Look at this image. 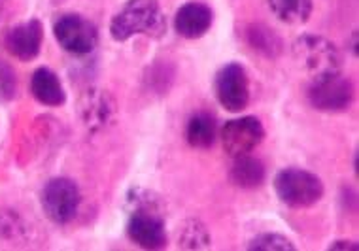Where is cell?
Wrapping results in <instances>:
<instances>
[{
	"label": "cell",
	"mask_w": 359,
	"mask_h": 251,
	"mask_svg": "<svg viewBox=\"0 0 359 251\" xmlns=\"http://www.w3.org/2000/svg\"><path fill=\"white\" fill-rule=\"evenodd\" d=\"M127 236L142 250H163L167 245V231L163 219V203L159 196L142 187L127 193Z\"/></svg>",
	"instance_id": "cell-1"
},
{
	"label": "cell",
	"mask_w": 359,
	"mask_h": 251,
	"mask_svg": "<svg viewBox=\"0 0 359 251\" xmlns=\"http://www.w3.org/2000/svg\"><path fill=\"white\" fill-rule=\"evenodd\" d=\"M167 32V18L159 0H127L110 23V36L116 42H127L144 34L161 38Z\"/></svg>",
	"instance_id": "cell-2"
},
{
	"label": "cell",
	"mask_w": 359,
	"mask_h": 251,
	"mask_svg": "<svg viewBox=\"0 0 359 251\" xmlns=\"http://www.w3.org/2000/svg\"><path fill=\"white\" fill-rule=\"evenodd\" d=\"M274 191L285 206L290 208H310L320 203L323 196V182L316 174L290 166L276 174Z\"/></svg>",
	"instance_id": "cell-3"
},
{
	"label": "cell",
	"mask_w": 359,
	"mask_h": 251,
	"mask_svg": "<svg viewBox=\"0 0 359 251\" xmlns=\"http://www.w3.org/2000/svg\"><path fill=\"white\" fill-rule=\"evenodd\" d=\"M53 36L67 53L83 57L99 43V29L80 13H62L53 21Z\"/></svg>",
	"instance_id": "cell-4"
},
{
	"label": "cell",
	"mask_w": 359,
	"mask_h": 251,
	"mask_svg": "<svg viewBox=\"0 0 359 251\" xmlns=\"http://www.w3.org/2000/svg\"><path fill=\"white\" fill-rule=\"evenodd\" d=\"M293 55L314 78L341 72V53L333 42L316 34H304L293 43Z\"/></svg>",
	"instance_id": "cell-5"
},
{
	"label": "cell",
	"mask_w": 359,
	"mask_h": 251,
	"mask_svg": "<svg viewBox=\"0 0 359 251\" xmlns=\"http://www.w3.org/2000/svg\"><path fill=\"white\" fill-rule=\"evenodd\" d=\"M81 193L74 179L53 178L43 185L40 204L46 217L55 225H69L80 210Z\"/></svg>",
	"instance_id": "cell-6"
},
{
	"label": "cell",
	"mask_w": 359,
	"mask_h": 251,
	"mask_svg": "<svg viewBox=\"0 0 359 251\" xmlns=\"http://www.w3.org/2000/svg\"><path fill=\"white\" fill-rule=\"evenodd\" d=\"M309 102L320 111H344L353 100V86L341 72L320 76L310 81Z\"/></svg>",
	"instance_id": "cell-7"
},
{
	"label": "cell",
	"mask_w": 359,
	"mask_h": 251,
	"mask_svg": "<svg viewBox=\"0 0 359 251\" xmlns=\"http://www.w3.org/2000/svg\"><path fill=\"white\" fill-rule=\"evenodd\" d=\"M217 102L225 110L242 111L250 104V80L246 68L238 62H227L217 70L214 78Z\"/></svg>",
	"instance_id": "cell-8"
},
{
	"label": "cell",
	"mask_w": 359,
	"mask_h": 251,
	"mask_svg": "<svg viewBox=\"0 0 359 251\" xmlns=\"http://www.w3.org/2000/svg\"><path fill=\"white\" fill-rule=\"evenodd\" d=\"M219 140L225 154L235 157L250 155L255 147L265 140V127L254 116H244L238 119H231L219 130Z\"/></svg>",
	"instance_id": "cell-9"
},
{
	"label": "cell",
	"mask_w": 359,
	"mask_h": 251,
	"mask_svg": "<svg viewBox=\"0 0 359 251\" xmlns=\"http://www.w3.org/2000/svg\"><path fill=\"white\" fill-rule=\"evenodd\" d=\"M43 42V25L40 19H29L25 23L15 25L6 32L4 46L8 53L19 61L29 62L40 55Z\"/></svg>",
	"instance_id": "cell-10"
},
{
	"label": "cell",
	"mask_w": 359,
	"mask_h": 251,
	"mask_svg": "<svg viewBox=\"0 0 359 251\" xmlns=\"http://www.w3.org/2000/svg\"><path fill=\"white\" fill-rule=\"evenodd\" d=\"M214 12L205 2H187L174 15V31L186 40H198L210 31Z\"/></svg>",
	"instance_id": "cell-11"
},
{
	"label": "cell",
	"mask_w": 359,
	"mask_h": 251,
	"mask_svg": "<svg viewBox=\"0 0 359 251\" xmlns=\"http://www.w3.org/2000/svg\"><path fill=\"white\" fill-rule=\"evenodd\" d=\"M31 95L36 102L50 108H59L67 102V91L59 76L46 67L36 68L31 78Z\"/></svg>",
	"instance_id": "cell-12"
},
{
	"label": "cell",
	"mask_w": 359,
	"mask_h": 251,
	"mask_svg": "<svg viewBox=\"0 0 359 251\" xmlns=\"http://www.w3.org/2000/svg\"><path fill=\"white\" fill-rule=\"evenodd\" d=\"M81 119L91 130H97L104 127L110 121L114 114V100L110 95L100 89H91L86 93V97L81 98Z\"/></svg>",
	"instance_id": "cell-13"
},
{
	"label": "cell",
	"mask_w": 359,
	"mask_h": 251,
	"mask_svg": "<svg viewBox=\"0 0 359 251\" xmlns=\"http://www.w3.org/2000/svg\"><path fill=\"white\" fill-rule=\"evenodd\" d=\"M266 178V168L263 161L252 155L235 157V163L229 170V179L241 189H257Z\"/></svg>",
	"instance_id": "cell-14"
},
{
	"label": "cell",
	"mask_w": 359,
	"mask_h": 251,
	"mask_svg": "<svg viewBox=\"0 0 359 251\" xmlns=\"http://www.w3.org/2000/svg\"><path fill=\"white\" fill-rule=\"evenodd\" d=\"M187 144L195 149H208L217 140L216 117L208 111H197L189 117L186 129Z\"/></svg>",
	"instance_id": "cell-15"
},
{
	"label": "cell",
	"mask_w": 359,
	"mask_h": 251,
	"mask_svg": "<svg viewBox=\"0 0 359 251\" xmlns=\"http://www.w3.org/2000/svg\"><path fill=\"white\" fill-rule=\"evenodd\" d=\"M269 8L282 23L303 25L309 21L314 0H269Z\"/></svg>",
	"instance_id": "cell-16"
},
{
	"label": "cell",
	"mask_w": 359,
	"mask_h": 251,
	"mask_svg": "<svg viewBox=\"0 0 359 251\" xmlns=\"http://www.w3.org/2000/svg\"><path fill=\"white\" fill-rule=\"evenodd\" d=\"M210 245V234L201 221H187L180 233V247L184 250H203Z\"/></svg>",
	"instance_id": "cell-17"
},
{
	"label": "cell",
	"mask_w": 359,
	"mask_h": 251,
	"mask_svg": "<svg viewBox=\"0 0 359 251\" xmlns=\"http://www.w3.org/2000/svg\"><path fill=\"white\" fill-rule=\"evenodd\" d=\"M248 40L250 46L261 53H266L269 57H274L282 48V42L278 40L276 34L265 29V27H252L248 31Z\"/></svg>",
	"instance_id": "cell-18"
},
{
	"label": "cell",
	"mask_w": 359,
	"mask_h": 251,
	"mask_svg": "<svg viewBox=\"0 0 359 251\" xmlns=\"http://www.w3.org/2000/svg\"><path fill=\"white\" fill-rule=\"evenodd\" d=\"M248 250H257V251H293L295 245L290 238H285L282 234L276 233H265L255 236L248 244Z\"/></svg>",
	"instance_id": "cell-19"
},
{
	"label": "cell",
	"mask_w": 359,
	"mask_h": 251,
	"mask_svg": "<svg viewBox=\"0 0 359 251\" xmlns=\"http://www.w3.org/2000/svg\"><path fill=\"white\" fill-rule=\"evenodd\" d=\"M18 97V76L8 62L0 61V104Z\"/></svg>",
	"instance_id": "cell-20"
},
{
	"label": "cell",
	"mask_w": 359,
	"mask_h": 251,
	"mask_svg": "<svg viewBox=\"0 0 359 251\" xmlns=\"http://www.w3.org/2000/svg\"><path fill=\"white\" fill-rule=\"evenodd\" d=\"M329 250H350L355 251L358 250V244L355 242H350V240H337V242H331Z\"/></svg>",
	"instance_id": "cell-21"
},
{
	"label": "cell",
	"mask_w": 359,
	"mask_h": 251,
	"mask_svg": "<svg viewBox=\"0 0 359 251\" xmlns=\"http://www.w3.org/2000/svg\"><path fill=\"white\" fill-rule=\"evenodd\" d=\"M8 8H10V0H0V19L6 15Z\"/></svg>",
	"instance_id": "cell-22"
}]
</instances>
